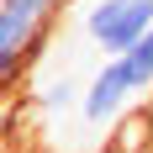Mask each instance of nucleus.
<instances>
[{
  "label": "nucleus",
  "instance_id": "nucleus-1",
  "mask_svg": "<svg viewBox=\"0 0 153 153\" xmlns=\"http://www.w3.org/2000/svg\"><path fill=\"white\" fill-rule=\"evenodd\" d=\"M58 11L63 0H0V74L5 79H16L21 63L42 53Z\"/></svg>",
  "mask_w": 153,
  "mask_h": 153
},
{
  "label": "nucleus",
  "instance_id": "nucleus-2",
  "mask_svg": "<svg viewBox=\"0 0 153 153\" xmlns=\"http://www.w3.org/2000/svg\"><path fill=\"white\" fill-rule=\"evenodd\" d=\"M153 32V0H95L85 11V37H90L106 58L127 53Z\"/></svg>",
  "mask_w": 153,
  "mask_h": 153
},
{
  "label": "nucleus",
  "instance_id": "nucleus-3",
  "mask_svg": "<svg viewBox=\"0 0 153 153\" xmlns=\"http://www.w3.org/2000/svg\"><path fill=\"white\" fill-rule=\"evenodd\" d=\"M127 95H137V90H132V79H127V63H122V58H106L100 69H95L85 100H79V116L95 122V127H100V122H116L122 106H127Z\"/></svg>",
  "mask_w": 153,
  "mask_h": 153
},
{
  "label": "nucleus",
  "instance_id": "nucleus-4",
  "mask_svg": "<svg viewBox=\"0 0 153 153\" xmlns=\"http://www.w3.org/2000/svg\"><path fill=\"white\" fill-rule=\"evenodd\" d=\"M116 58L127 63V79H132V90H148V85H153V32L143 37V42H132L127 53H116Z\"/></svg>",
  "mask_w": 153,
  "mask_h": 153
},
{
  "label": "nucleus",
  "instance_id": "nucleus-5",
  "mask_svg": "<svg viewBox=\"0 0 153 153\" xmlns=\"http://www.w3.org/2000/svg\"><path fill=\"white\" fill-rule=\"evenodd\" d=\"M148 153H153V148H148Z\"/></svg>",
  "mask_w": 153,
  "mask_h": 153
}]
</instances>
